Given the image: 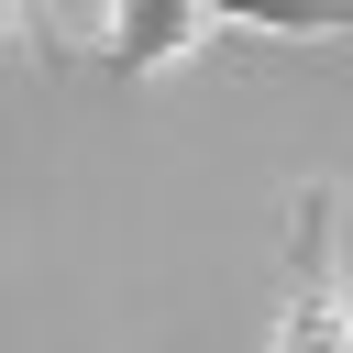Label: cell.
I'll return each mask as SVG.
<instances>
[{"label":"cell","mask_w":353,"mask_h":353,"mask_svg":"<svg viewBox=\"0 0 353 353\" xmlns=\"http://www.w3.org/2000/svg\"><path fill=\"white\" fill-rule=\"evenodd\" d=\"M33 33V0H0V44H22Z\"/></svg>","instance_id":"277c9868"},{"label":"cell","mask_w":353,"mask_h":353,"mask_svg":"<svg viewBox=\"0 0 353 353\" xmlns=\"http://www.w3.org/2000/svg\"><path fill=\"white\" fill-rule=\"evenodd\" d=\"M265 353H353V254H342L331 176H309L287 199V309H276Z\"/></svg>","instance_id":"6da1fadb"},{"label":"cell","mask_w":353,"mask_h":353,"mask_svg":"<svg viewBox=\"0 0 353 353\" xmlns=\"http://www.w3.org/2000/svg\"><path fill=\"white\" fill-rule=\"evenodd\" d=\"M210 44V0H99V66L110 77H165Z\"/></svg>","instance_id":"7a4b0ae2"},{"label":"cell","mask_w":353,"mask_h":353,"mask_svg":"<svg viewBox=\"0 0 353 353\" xmlns=\"http://www.w3.org/2000/svg\"><path fill=\"white\" fill-rule=\"evenodd\" d=\"M276 33V44H331L353 33V0H210V33Z\"/></svg>","instance_id":"3957f363"}]
</instances>
